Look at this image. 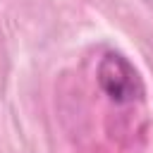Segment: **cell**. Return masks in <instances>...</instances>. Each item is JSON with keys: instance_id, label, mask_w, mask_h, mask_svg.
Here are the masks:
<instances>
[{"instance_id": "6da1fadb", "label": "cell", "mask_w": 153, "mask_h": 153, "mask_svg": "<svg viewBox=\"0 0 153 153\" xmlns=\"http://www.w3.org/2000/svg\"><path fill=\"white\" fill-rule=\"evenodd\" d=\"M96 81L100 91L115 103V105H129L143 98L146 86L139 74V69L131 65V60L117 50H108L96 69Z\"/></svg>"}]
</instances>
